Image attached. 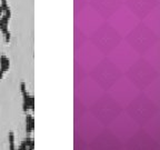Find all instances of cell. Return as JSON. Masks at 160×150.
Wrapping results in <instances>:
<instances>
[{
	"mask_svg": "<svg viewBox=\"0 0 160 150\" xmlns=\"http://www.w3.org/2000/svg\"><path fill=\"white\" fill-rule=\"evenodd\" d=\"M9 143H14V134H13V132H9Z\"/></svg>",
	"mask_w": 160,
	"mask_h": 150,
	"instance_id": "1",
	"label": "cell"
},
{
	"mask_svg": "<svg viewBox=\"0 0 160 150\" xmlns=\"http://www.w3.org/2000/svg\"><path fill=\"white\" fill-rule=\"evenodd\" d=\"M27 148H28V146L26 144V142H24V141H23L21 144H20V147H19V149H20V150H26Z\"/></svg>",
	"mask_w": 160,
	"mask_h": 150,
	"instance_id": "2",
	"label": "cell"
},
{
	"mask_svg": "<svg viewBox=\"0 0 160 150\" xmlns=\"http://www.w3.org/2000/svg\"><path fill=\"white\" fill-rule=\"evenodd\" d=\"M20 88H21V92H22V93L27 91V89H26V84H24L23 82H22L21 84H20Z\"/></svg>",
	"mask_w": 160,
	"mask_h": 150,
	"instance_id": "3",
	"label": "cell"
},
{
	"mask_svg": "<svg viewBox=\"0 0 160 150\" xmlns=\"http://www.w3.org/2000/svg\"><path fill=\"white\" fill-rule=\"evenodd\" d=\"M9 40H10V33H9V32L7 31V32H6V41L8 42Z\"/></svg>",
	"mask_w": 160,
	"mask_h": 150,
	"instance_id": "4",
	"label": "cell"
}]
</instances>
